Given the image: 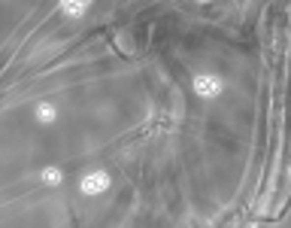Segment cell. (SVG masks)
<instances>
[{"label":"cell","instance_id":"cell-3","mask_svg":"<svg viewBox=\"0 0 291 228\" xmlns=\"http://www.w3.org/2000/svg\"><path fill=\"white\" fill-rule=\"evenodd\" d=\"M91 6V0H61V9L67 15H73V19H79V15Z\"/></svg>","mask_w":291,"mask_h":228},{"label":"cell","instance_id":"cell-1","mask_svg":"<svg viewBox=\"0 0 291 228\" xmlns=\"http://www.w3.org/2000/svg\"><path fill=\"white\" fill-rule=\"evenodd\" d=\"M191 89H194L197 98H215L218 92H222V79L212 76V73H200V76H194Z\"/></svg>","mask_w":291,"mask_h":228},{"label":"cell","instance_id":"cell-6","mask_svg":"<svg viewBox=\"0 0 291 228\" xmlns=\"http://www.w3.org/2000/svg\"><path fill=\"white\" fill-rule=\"evenodd\" d=\"M200 3H206V0H200Z\"/></svg>","mask_w":291,"mask_h":228},{"label":"cell","instance_id":"cell-2","mask_svg":"<svg viewBox=\"0 0 291 228\" xmlns=\"http://www.w3.org/2000/svg\"><path fill=\"white\" fill-rule=\"evenodd\" d=\"M109 189V173L106 170H91L82 177V192L85 195H103Z\"/></svg>","mask_w":291,"mask_h":228},{"label":"cell","instance_id":"cell-5","mask_svg":"<svg viewBox=\"0 0 291 228\" xmlns=\"http://www.w3.org/2000/svg\"><path fill=\"white\" fill-rule=\"evenodd\" d=\"M43 183H46V186H58V183H61V170H58V167L43 170Z\"/></svg>","mask_w":291,"mask_h":228},{"label":"cell","instance_id":"cell-4","mask_svg":"<svg viewBox=\"0 0 291 228\" xmlns=\"http://www.w3.org/2000/svg\"><path fill=\"white\" fill-rule=\"evenodd\" d=\"M36 116H40V122L49 125V122H55V107L52 103H40V107H36Z\"/></svg>","mask_w":291,"mask_h":228}]
</instances>
